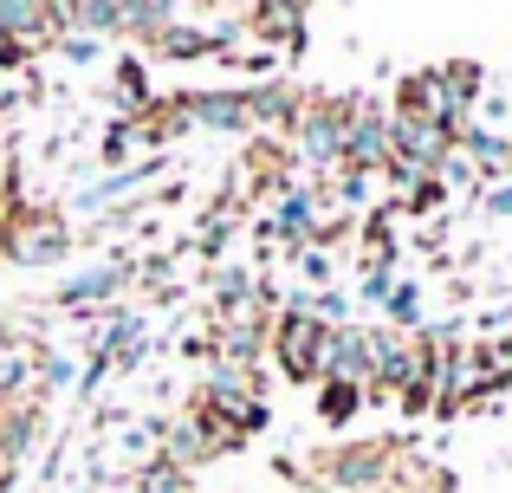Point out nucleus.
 Masks as SVG:
<instances>
[{"label":"nucleus","mask_w":512,"mask_h":493,"mask_svg":"<svg viewBox=\"0 0 512 493\" xmlns=\"http://www.w3.org/2000/svg\"><path fill=\"white\" fill-rule=\"evenodd\" d=\"M461 156L480 169V182H487V176H500V169L512 163V130H500V124H480V117H467V124H461Z\"/></svg>","instance_id":"nucleus-13"},{"label":"nucleus","mask_w":512,"mask_h":493,"mask_svg":"<svg viewBox=\"0 0 512 493\" xmlns=\"http://www.w3.org/2000/svg\"><path fill=\"white\" fill-rule=\"evenodd\" d=\"M59 52H65V59H72V65H98L104 39H91V33H65V39H59Z\"/></svg>","instance_id":"nucleus-29"},{"label":"nucleus","mask_w":512,"mask_h":493,"mask_svg":"<svg viewBox=\"0 0 512 493\" xmlns=\"http://www.w3.org/2000/svg\"><path fill=\"white\" fill-rule=\"evenodd\" d=\"M396 111H415V117H435V124H454L461 130L467 117L454 111V98H448V85H441V65H428V72H409L396 85Z\"/></svg>","instance_id":"nucleus-11"},{"label":"nucleus","mask_w":512,"mask_h":493,"mask_svg":"<svg viewBox=\"0 0 512 493\" xmlns=\"http://www.w3.org/2000/svg\"><path fill=\"white\" fill-rule=\"evenodd\" d=\"M389 156H396V137H389V104L376 98H350V124H344V163L383 176Z\"/></svg>","instance_id":"nucleus-5"},{"label":"nucleus","mask_w":512,"mask_h":493,"mask_svg":"<svg viewBox=\"0 0 512 493\" xmlns=\"http://www.w3.org/2000/svg\"><path fill=\"white\" fill-rule=\"evenodd\" d=\"M39 435H46V403H7L0 409V493H7V481L20 474V461L39 448Z\"/></svg>","instance_id":"nucleus-8"},{"label":"nucleus","mask_w":512,"mask_h":493,"mask_svg":"<svg viewBox=\"0 0 512 493\" xmlns=\"http://www.w3.org/2000/svg\"><path fill=\"white\" fill-rule=\"evenodd\" d=\"M312 104V91H299L292 78H260L247 85V111H253V137H286L299 124V111Z\"/></svg>","instance_id":"nucleus-7"},{"label":"nucleus","mask_w":512,"mask_h":493,"mask_svg":"<svg viewBox=\"0 0 512 493\" xmlns=\"http://www.w3.org/2000/svg\"><path fill=\"white\" fill-rule=\"evenodd\" d=\"M39 396H52V390H78V357L72 351H39Z\"/></svg>","instance_id":"nucleus-24"},{"label":"nucleus","mask_w":512,"mask_h":493,"mask_svg":"<svg viewBox=\"0 0 512 493\" xmlns=\"http://www.w3.org/2000/svg\"><path fill=\"white\" fill-rule=\"evenodd\" d=\"M124 286H137V260L130 253H111V260H98V266H85V273H72L59 286V312H72V318H85V312H111V299Z\"/></svg>","instance_id":"nucleus-4"},{"label":"nucleus","mask_w":512,"mask_h":493,"mask_svg":"<svg viewBox=\"0 0 512 493\" xmlns=\"http://www.w3.org/2000/svg\"><path fill=\"white\" fill-rule=\"evenodd\" d=\"M487 351V364H493V377H500V390H512V331L506 338H493V344H480Z\"/></svg>","instance_id":"nucleus-30"},{"label":"nucleus","mask_w":512,"mask_h":493,"mask_svg":"<svg viewBox=\"0 0 512 493\" xmlns=\"http://www.w3.org/2000/svg\"><path fill=\"white\" fill-rule=\"evenodd\" d=\"M389 286H396V266H376V260H370V266L357 273V299H363V305H383Z\"/></svg>","instance_id":"nucleus-26"},{"label":"nucleus","mask_w":512,"mask_h":493,"mask_svg":"<svg viewBox=\"0 0 512 493\" xmlns=\"http://www.w3.org/2000/svg\"><path fill=\"white\" fill-rule=\"evenodd\" d=\"M234 221H240V208H234V195H221V208H214L208 221H201V234H195V247L208 253V260H221V247H227V234H234Z\"/></svg>","instance_id":"nucleus-25"},{"label":"nucleus","mask_w":512,"mask_h":493,"mask_svg":"<svg viewBox=\"0 0 512 493\" xmlns=\"http://www.w3.org/2000/svg\"><path fill=\"white\" fill-rule=\"evenodd\" d=\"M383 318L396 331H422V286H415V279H396L389 299H383Z\"/></svg>","instance_id":"nucleus-23"},{"label":"nucleus","mask_w":512,"mask_h":493,"mask_svg":"<svg viewBox=\"0 0 512 493\" xmlns=\"http://www.w3.org/2000/svg\"><path fill=\"white\" fill-rule=\"evenodd\" d=\"M240 26L279 52H305V0H247Z\"/></svg>","instance_id":"nucleus-10"},{"label":"nucleus","mask_w":512,"mask_h":493,"mask_svg":"<svg viewBox=\"0 0 512 493\" xmlns=\"http://www.w3.org/2000/svg\"><path fill=\"white\" fill-rule=\"evenodd\" d=\"M441 85H448V98H454L461 117H474L480 98H487V72H480L474 59H441Z\"/></svg>","instance_id":"nucleus-18"},{"label":"nucleus","mask_w":512,"mask_h":493,"mask_svg":"<svg viewBox=\"0 0 512 493\" xmlns=\"http://www.w3.org/2000/svg\"><path fill=\"white\" fill-rule=\"evenodd\" d=\"M143 150H156V137H150V117H117L111 130H104V163L111 169H124V163H137Z\"/></svg>","instance_id":"nucleus-17"},{"label":"nucleus","mask_w":512,"mask_h":493,"mask_svg":"<svg viewBox=\"0 0 512 493\" xmlns=\"http://www.w3.org/2000/svg\"><path fill=\"white\" fill-rule=\"evenodd\" d=\"M350 98H357V91H350ZM350 98H338V91H318V98L305 104L299 124L286 130L292 163H305L312 176H338V169H344V124H350Z\"/></svg>","instance_id":"nucleus-1"},{"label":"nucleus","mask_w":512,"mask_h":493,"mask_svg":"<svg viewBox=\"0 0 512 493\" xmlns=\"http://www.w3.org/2000/svg\"><path fill=\"white\" fill-rule=\"evenodd\" d=\"M175 98H182L188 130H208V137H253L247 91H175Z\"/></svg>","instance_id":"nucleus-6"},{"label":"nucleus","mask_w":512,"mask_h":493,"mask_svg":"<svg viewBox=\"0 0 512 493\" xmlns=\"http://www.w3.org/2000/svg\"><path fill=\"white\" fill-rule=\"evenodd\" d=\"M363 403H370V390H363V383H344V377H325V383H318V422H325V429H350V422L363 416Z\"/></svg>","instance_id":"nucleus-15"},{"label":"nucleus","mask_w":512,"mask_h":493,"mask_svg":"<svg viewBox=\"0 0 512 493\" xmlns=\"http://www.w3.org/2000/svg\"><path fill=\"white\" fill-rule=\"evenodd\" d=\"M370 493H402V487H370Z\"/></svg>","instance_id":"nucleus-32"},{"label":"nucleus","mask_w":512,"mask_h":493,"mask_svg":"<svg viewBox=\"0 0 512 493\" xmlns=\"http://www.w3.org/2000/svg\"><path fill=\"white\" fill-rule=\"evenodd\" d=\"M33 351L26 344H0V403H20L26 390H33Z\"/></svg>","instance_id":"nucleus-22"},{"label":"nucleus","mask_w":512,"mask_h":493,"mask_svg":"<svg viewBox=\"0 0 512 493\" xmlns=\"http://www.w3.org/2000/svg\"><path fill=\"white\" fill-rule=\"evenodd\" d=\"M130 487H137V493H195V474L175 468V461H163V455H150L137 474H130Z\"/></svg>","instance_id":"nucleus-21"},{"label":"nucleus","mask_w":512,"mask_h":493,"mask_svg":"<svg viewBox=\"0 0 512 493\" xmlns=\"http://www.w3.org/2000/svg\"><path fill=\"white\" fill-rule=\"evenodd\" d=\"M480 208H487L493 221H512V182H487V189H480Z\"/></svg>","instance_id":"nucleus-31"},{"label":"nucleus","mask_w":512,"mask_h":493,"mask_svg":"<svg viewBox=\"0 0 512 493\" xmlns=\"http://www.w3.org/2000/svg\"><path fill=\"white\" fill-rule=\"evenodd\" d=\"M292 260H299V273H305V286H312V292L331 286V247H299Z\"/></svg>","instance_id":"nucleus-27"},{"label":"nucleus","mask_w":512,"mask_h":493,"mask_svg":"<svg viewBox=\"0 0 512 493\" xmlns=\"http://www.w3.org/2000/svg\"><path fill=\"white\" fill-rule=\"evenodd\" d=\"M0 33H7L26 59L59 46V33H52V20H46V0H0Z\"/></svg>","instance_id":"nucleus-12"},{"label":"nucleus","mask_w":512,"mask_h":493,"mask_svg":"<svg viewBox=\"0 0 512 493\" xmlns=\"http://www.w3.org/2000/svg\"><path fill=\"white\" fill-rule=\"evenodd\" d=\"M150 331H143V312L137 305H111L98 325V338H91V351H124V344H143Z\"/></svg>","instance_id":"nucleus-20"},{"label":"nucleus","mask_w":512,"mask_h":493,"mask_svg":"<svg viewBox=\"0 0 512 493\" xmlns=\"http://www.w3.org/2000/svg\"><path fill=\"white\" fill-rule=\"evenodd\" d=\"M325 182H331L325 202H331V208H344L350 221H357L363 208H370V195H376V176H370V169H350V163L338 169V176H325Z\"/></svg>","instance_id":"nucleus-19"},{"label":"nucleus","mask_w":512,"mask_h":493,"mask_svg":"<svg viewBox=\"0 0 512 493\" xmlns=\"http://www.w3.org/2000/svg\"><path fill=\"white\" fill-rule=\"evenodd\" d=\"M0 253H7L13 266H52L72 253V234H65V221L52 215V208H7V221H0Z\"/></svg>","instance_id":"nucleus-3"},{"label":"nucleus","mask_w":512,"mask_h":493,"mask_svg":"<svg viewBox=\"0 0 512 493\" xmlns=\"http://www.w3.org/2000/svg\"><path fill=\"white\" fill-rule=\"evenodd\" d=\"M234 33H240V26H188V20H175V26H163V33L150 39V52H156V59H175V65L221 59V52H234Z\"/></svg>","instance_id":"nucleus-9"},{"label":"nucleus","mask_w":512,"mask_h":493,"mask_svg":"<svg viewBox=\"0 0 512 493\" xmlns=\"http://www.w3.org/2000/svg\"><path fill=\"white\" fill-rule=\"evenodd\" d=\"M389 403H396L402 416H428V409H435V383H402Z\"/></svg>","instance_id":"nucleus-28"},{"label":"nucleus","mask_w":512,"mask_h":493,"mask_svg":"<svg viewBox=\"0 0 512 493\" xmlns=\"http://www.w3.org/2000/svg\"><path fill=\"white\" fill-rule=\"evenodd\" d=\"M234 396H260V364L208 357V370H201V403H234Z\"/></svg>","instance_id":"nucleus-14"},{"label":"nucleus","mask_w":512,"mask_h":493,"mask_svg":"<svg viewBox=\"0 0 512 493\" xmlns=\"http://www.w3.org/2000/svg\"><path fill=\"white\" fill-rule=\"evenodd\" d=\"M396 448L389 442H344V448H325L312 468L318 487L331 493H370V487H396Z\"/></svg>","instance_id":"nucleus-2"},{"label":"nucleus","mask_w":512,"mask_h":493,"mask_svg":"<svg viewBox=\"0 0 512 493\" xmlns=\"http://www.w3.org/2000/svg\"><path fill=\"white\" fill-rule=\"evenodd\" d=\"M163 26H175V0H124L117 7V39H143L150 46Z\"/></svg>","instance_id":"nucleus-16"}]
</instances>
